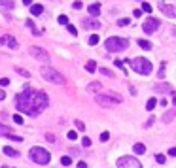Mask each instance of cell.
Wrapping results in <instances>:
<instances>
[{"label": "cell", "instance_id": "1", "mask_svg": "<svg viewBox=\"0 0 176 168\" xmlns=\"http://www.w3.org/2000/svg\"><path fill=\"white\" fill-rule=\"evenodd\" d=\"M15 106H17V110L21 111V113L36 117L49 106V98H48V95H45L44 91H36V89L25 87L23 93H19L17 98H15Z\"/></svg>", "mask_w": 176, "mask_h": 168}, {"label": "cell", "instance_id": "2", "mask_svg": "<svg viewBox=\"0 0 176 168\" xmlns=\"http://www.w3.org/2000/svg\"><path fill=\"white\" fill-rule=\"evenodd\" d=\"M40 74H42V78L45 81H49V83H55V85H65V76L61 74V72H57L55 68H51V66H42L40 68Z\"/></svg>", "mask_w": 176, "mask_h": 168}, {"label": "cell", "instance_id": "3", "mask_svg": "<svg viewBox=\"0 0 176 168\" xmlns=\"http://www.w3.org/2000/svg\"><path fill=\"white\" fill-rule=\"evenodd\" d=\"M127 64H131V68L134 70V72H138L142 76L152 74V70H153L152 63H150L148 59H144V57H134L133 60H127Z\"/></svg>", "mask_w": 176, "mask_h": 168}, {"label": "cell", "instance_id": "4", "mask_svg": "<svg viewBox=\"0 0 176 168\" xmlns=\"http://www.w3.org/2000/svg\"><path fill=\"white\" fill-rule=\"evenodd\" d=\"M29 157H30V161H32V162H36V164H48V162L51 161L49 151H48V149H44V147H40V145L30 147Z\"/></svg>", "mask_w": 176, "mask_h": 168}, {"label": "cell", "instance_id": "5", "mask_svg": "<svg viewBox=\"0 0 176 168\" xmlns=\"http://www.w3.org/2000/svg\"><path fill=\"white\" fill-rule=\"evenodd\" d=\"M106 49L110 53H120V51H125V49L129 47V40L127 38H117V36H112V38H108L106 42Z\"/></svg>", "mask_w": 176, "mask_h": 168}, {"label": "cell", "instance_id": "6", "mask_svg": "<svg viewBox=\"0 0 176 168\" xmlns=\"http://www.w3.org/2000/svg\"><path fill=\"white\" fill-rule=\"evenodd\" d=\"M95 102L100 104V106H104V108H112V106H116V104L121 102V96L116 95V93H106V95H100L99 93V95L95 96Z\"/></svg>", "mask_w": 176, "mask_h": 168}, {"label": "cell", "instance_id": "7", "mask_svg": "<svg viewBox=\"0 0 176 168\" xmlns=\"http://www.w3.org/2000/svg\"><path fill=\"white\" fill-rule=\"evenodd\" d=\"M29 51H30V55H32L36 60H40V63H44V64H49V55H48L45 49L38 47V45H30Z\"/></svg>", "mask_w": 176, "mask_h": 168}, {"label": "cell", "instance_id": "8", "mask_svg": "<svg viewBox=\"0 0 176 168\" xmlns=\"http://www.w3.org/2000/svg\"><path fill=\"white\" fill-rule=\"evenodd\" d=\"M117 168H142V164L138 159H134L131 155H125L121 159H117Z\"/></svg>", "mask_w": 176, "mask_h": 168}, {"label": "cell", "instance_id": "9", "mask_svg": "<svg viewBox=\"0 0 176 168\" xmlns=\"http://www.w3.org/2000/svg\"><path fill=\"white\" fill-rule=\"evenodd\" d=\"M159 25H161V21H159V19L150 17V19H146V23L142 25V28H144V32H146V34H152V32H155V30L159 28Z\"/></svg>", "mask_w": 176, "mask_h": 168}, {"label": "cell", "instance_id": "10", "mask_svg": "<svg viewBox=\"0 0 176 168\" xmlns=\"http://www.w3.org/2000/svg\"><path fill=\"white\" fill-rule=\"evenodd\" d=\"M157 8H159V12L165 13V15H169V17H176V9L172 4H167V2H161V4H157Z\"/></svg>", "mask_w": 176, "mask_h": 168}, {"label": "cell", "instance_id": "11", "mask_svg": "<svg viewBox=\"0 0 176 168\" xmlns=\"http://www.w3.org/2000/svg\"><path fill=\"white\" fill-rule=\"evenodd\" d=\"M81 27L84 28H100V21L99 19H84Z\"/></svg>", "mask_w": 176, "mask_h": 168}, {"label": "cell", "instance_id": "12", "mask_svg": "<svg viewBox=\"0 0 176 168\" xmlns=\"http://www.w3.org/2000/svg\"><path fill=\"white\" fill-rule=\"evenodd\" d=\"M2 42L4 44H8V47H12V49H17V40H15L12 34H6V36L2 38Z\"/></svg>", "mask_w": 176, "mask_h": 168}, {"label": "cell", "instance_id": "13", "mask_svg": "<svg viewBox=\"0 0 176 168\" xmlns=\"http://www.w3.org/2000/svg\"><path fill=\"white\" fill-rule=\"evenodd\" d=\"M87 91H89V93H100V81H93V83H89V85H87V87H85Z\"/></svg>", "mask_w": 176, "mask_h": 168}, {"label": "cell", "instance_id": "14", "mask_svg": "<svg viewBox=\"0 0 176 168\" xmlns=\"http://www.w3.org/2000/svg\"><path fill=\"white\" fill-rule=\"evenodd\" d=\"M87 12H89V15H93V17H97V15L100 13V4H91V6L87 8Z\"/></svg>", "mask_w": 176, "mask_h": 168}, {"label": "cell", "instance_id": "15", "mask_svg": "<svg viewBox=\"0 0 176 168\" xmlns=\"http://www.w3.org/2000/svg\"><path fill=\"white\" fill-rule=\"evenodd\" d=\"M30 12H32V15H42L44 13V6L42 4H32V6H30Z\"/></svg>", "mask_w": 176, "mask_h": 168}, {"label": "cell", "instance_id": "16", "mask_svg": "<svg viewBox=\"0 0 176 168\" xmlns=\"http://www.w3.org/2000/svg\"><path fill=\"white\" fill-rule=\"evenodd\" d=\"M2 151H4V155H8V157H13V159H15V157H19V151H15L13 147H10V145H6Z\"/></svg>", "mask_w": 176, "mask_h": 168}, {"label": "cell", "instance_id": "17", "mask_svg": "<svg viewBox=\"0 0 176 168\" xmlns=\"http://www.w3.org/2000/svg\"><path fill=\"white\" fill-rule=\"evenodd\" d=\"M133 151H134L136 155H144V153H146V145H144V144H134Z\"/></svg>", "mask_w": 176, "mask_h": 168}, {"label": "cell", "instance_id": "18", "mask_svg": "<svg viewBox=\"0 0 176 168\" xmlns=\"http://www.w3.org/2000/svg\"><path fill=\"white\" fill-rule=\"evenodd\" d=\"M85 70H87L89 74L97 72V63H95V60H87V64H85Z\"/></svg>", "mask_w": 176, "mask_h": 168}, {"label": "cell", "instance_id": "19", "mask_svg": "<svg viewBox=\"0 0 176 168\" xmlns=\"http://www.w3.org/2000/svg\"><path fill=\"white\" fill-rule=\"evenodd\" d=\"M25 25H27V27H29L30 30H32V36H40V30L34 27V23L30 21V19H27V23H25Z\"/></svg>", "mask_w": 176, "mask_h": 168}, {"label": "cell", "instance_id": "20", "mask_svg": "<svg viewBox=\"0 0 176 168\" xmlns=\"http://www.w3.org/2000/svg\"><path fill=\"white\" fill-rule=\"evenodd\" d=\"M8 134H12V127L0 123V136H8Z\"/></svg>", "mask_w": 176, "mask_h": 168}, {"label": "cell", "instance_id": "21", "mask_svg": "<svg viewBox=\"0 0 176 168\" xmlns=\"http://www.w3.org/2000/svg\"><path fill=\"white\" fill-rule=\"evenodd\" d=\"M138 45H140L142 49H152V47H153V45L148 42V40H138Z\"/></svg>", "mask_w": 176, "mask_h": 168}, {"label": "cell", "instance_id": "22", "mask_svg": "<svg viewBox=\"0 0 176 168\" xmlns=\"http://www.w3.org/2000/svg\"><path fill=\"white\" fill-rule=\"evenodd\" d=\"M155 106H157V98H150V100H148V104H146V110L152 111Z\"/></svg>", "mask_w": 176, "mask_h": 168}, {"label": "cell", "instance_id": "23", "mask_svg": "<svg viewBox=\"0 0 176 168\" xmlns=\"http://www.w3.org/2000/svg\"><path fill=\"white\" fill-rule=\"evenodd\" d=\"M165 66H167V63H161V66H159V72H157L159 79H165Z\"/></svg>", "mask_w": 176, "mask_h": 168}, {"label": "cell", "instance_id": "24", "mask_svg": "<svg viewBox=\"0 0 176 168\" xmlns=\"http://www.w3.org/2000/svg\"><path fill=\"white\" fill-rule=\"evenodd\" d=\"M74 125H76V130H85V125H84V121L76 119V121H74Z\"/></svg>", "mask_w": 176, "mask_h": 168}, {"label": "cell", "instance_id": "25", "mask_svg": "<svg viewBox=\"0 0 176 168\" xmlns=\"http://www.w3.org/2000/svg\"><path fill=\"white\" fill-rule=\"evenodd\" d=\"M142 12H146V13H152V12H153V8L150 6L148 2H142Z\"/></svg>", "mask_w": 176, "mask_h": 168}, {"label": "cell", "instance_id": "26", "mask_svg": "<svg viewBox=\"0 0 176 168\" xmlns=\"http://www.w3.org/2000/svg\"><path fill=\"white\" fill-rule=\"evenodd\" d=\"M61 164H63V166H68V164H72V157H63V159H61Z\"/></svg>", "mask_w": 176, "mask_h": 168}, {"label": "cell", "instance_id": "27", "mask_svg": "<svg viewBox=\"0 0 176 168\" xmlns=\"http://www.w3.org/2000/svg\"><path fill=\"white\" fill-rule=\"evenodd\" d=\"M0 4H2L4 8H10V9L13 8V0H0Z\"/></svg>", "mask_w": 176, "mask_h": 168}, {"label": "cell", "instance_id": "28", "mask_svg": "<svg viewBox=\"0 0 176 168\" xmlns=\"http://www.w3.org/2000/svg\"><path fill=\"white\" fill-rule=\"evenodd\" d=\"M155 91H170V85L163 83V85H155Z\"/></svg>", "mask_w": 176, "mask_h": 168}, {"label": "cell", "instance_id": "29", "mask_svg": "<svg viewBox=\"0 0 176 168\" xmlns=\"http://www.w3.org/2000/svg\"><path fill=\"white\" fill-rule=\"evenodd\" d=\"M66 28H68V32L72 34V36H76V34H78V32H76V27H74V25H70V23H66Z\"/></svg>", "mask_w": 176, "mask_h": 168}, {"label": "cell", "instance_id": "30", "mask_svg": "<svg viewBox=\"0 0 176 168\" xmlns=\"http://www.w3.org/2000/svg\"><path fill=\"white\" fill-rule=\"evenodd\" d=\"M129 23H131V19H127V17H123V19H120V21H117V25H120V27H127Z\"/></svg>", "mask_w": 176, "mask_h": 168}, {"label": "cell", "instance_id": "31", "mask_svg": "<svg viewBox=\"0 0 176 168\" xmlns=\"http://www.w3.org/2000/svg\"><path fill=\"white\" fill-rule=\"evenodd\" d=\"M99 44V36H97V34H93V36L89 38V45H97Z\"/></svg>", "mask_w": 176, "mask_h": 168}, {"label": "cell", "instance_id": "32", "mask_svg": "<svg viewBox=\"0 0 176 168\" xmlns=\"http://www.w3.org/2000/svg\"><path fill=\"white\" fill-rule=\"evenodd\" d=\"M15 70H17V74L25 76V78H30V72H29V70H23V68H15Z\"/></svg>", "mask_w": 176, "mask_h": 168}, {"label": "cell", "instance_id": "33", "mask_svg": "<svg viewBox=\"0 0 176 168\" xmlns=\"http://www.w3.org/2000/svg\"><path fill=\"white\" fill-rule=\"evenodd\" d=\"M174 113H176V110H170V111H169V113H167V115H165V119H163V121H167V123H169V121H170V119H172V115H174Z\"/></svg>", "mask_w": 176, "mask_h": 168}, {"label": "cell", "instance_id": "34", "mask_svg": "<svg viewBox=\"0 0 176 168\" xmlns=\"http://www.w3.org/2000/svg\"><path fill=\"white\" fill-rule=\"evenodd\" d=\"M155 161H157V162H159V164H163V162H165V161H167V159H165V155H161V153H157V155H155Z\"/></svg>", "mask_w": 176, "mask_h": 168}, {"label": "cell", "instance_id": "35", "mask_svg": "<svg viewBox=\"0 0 176 168\" xmlns=\"http://www.w3.org/2000/svg\"><path fill=\"white\" fill-rule=\"evenodd\" d=\"M81 145H84V147H89V145H91V140L87 138V136H84V138H81Z\"/></svg>", "mask_w": 176, "mask_h": 168}, {"label": "cell", "instance_id": "36", "mask_svg": "<svg viewBox=\"0 0 176 168\" xmlns=\"http://www.w3.org/2000/svg\"><path fill=\"white\" fill-rule=\"evenodd\" d=\"M13 123H17V125H21V123H23V117H21V115H19V113H15V115H13Z\"/></svg>", "mask_w": 176, "mask_h": 168}, {"label": "cell", "instance_id": "37", "mask_svg": "<svg viewBox=\"0 0 176 168\" xmlns=\"http://www.w3.org/2000/svg\"><path fill=\"white\" fill-rule=\"evenodd\" d=\"M72 8H74V9H81V8H84V2H80V0H76V2L72 4Z\"/></svg>", "mask_w": 176, "mask_h": 168}, {"label": "cell", "instance_id": "38", "mask_svg": "<svg viewBox=\"0 0 176 168\" xmlns=\"http://www.w3.org/2000/svg\"><path fill=\"white\" fill-rule=\"evenodd\" d=\"M110 140V132H102L100 134V142H108Z\"/></svg>", "mask_w": 176, "mask_h": 168}, {"label": "cell", "instance_id": "39", "mask_svg": "<svg viewBox=\"0 0 176 168\" xmlns=\"http://www.w3.org/2000/svg\"><path fill=\"white\" fill-rule=\"evenodd\" d=\"M59 23L61 25H66V23H68V17H66V15H59Z\"/></svg>", "mask_w": 176, "mask_h": 168}, {"label": "cell", "instance_id": "40", "mask_svg": "<svg viewBox=\"0 0 176 168\" xmlns=\"http://www.w3.org/2000/svg\"><path fill=\"white\" fill-rule=\"evenodd\" d=\"M45 140H48V142H51V144H55V140H57V138H55L53 134H49V132H48V134H45Z\"/></svg>", "mask_w": 176, "mask_h": 168}, {"label": "cell", "instance_id": "41", "mask_svg": "<svg viewBox=\"0 0 176 168\" xmlns=\"http://www.w3.org/2000/svg\"><path fill=\"white\" fill-rule=\"evenodd\" d=\"M66 136H68V140L72 142V140H76V130H68V134H66Z\"/></svg>", "mask_w": 176, "mask_h": 168}, {"label": "cell", "instance_id": "42", "mask_svg": "<svg viewBox=\"0 0 176 168\" xmlns=\"http://www.w3.org/2000/svg\"><path fill=\"white\" fill-rule=\"evenodd\" d=\"M100 74H104V76H110V78L114 76V72H110V70H106V68H100Z\"/></svg>", "mask_w": 176, "mask_h": 168}, {"label": "cell", "instance_id": "43", "mask_svg": "<svg viewBox=\"0 0 176 168\" xmlns=\"http://www.w3.org/2000/svg\"><path fill=\"white\" fill-rule=\"evenodd\" d=\"M0 85H2V87H6V85H10V79H8V78H2V79H0Z\"/></svg>", "mask_w": 176, "mask_h": 168}, {"label": "cell", "instance_id": "44", "mask_svg": "<svg viewBox=\"0 0 176 168\" xmlns=\"http://www.w3.org/2000/svg\"><path fill=\"white\" fill-rule=\"evenodd\" d=\"M116 66H117L120 70H123V72H125V68H123V63H121V60H116Z\"/></svg>", "mask_w": 176, "mask_h": 168}, {"label": "cell", "instance_id": "45", "mask_svg": "<svg viewBox=\"0 0 176 168\" xmlns=\"http://www.w3.org/2000/svg\"><path fill=\"white\" fill-rule=\"evenodd\" d=\"M169 155H170V157H176V147H170V149H169Z\"/></svg>", "mask_w": 176, "mask_h": 168}, {"label": "cell", "instance_id": "46", "mask_svg": "<svg viewBox=\"0 0 176 168\" xmlns=\"http://www.w3.org/2000/svg\"><path fill=\"white\" fill-rule=\"evenodd\" d=\"M133 15H134V17H140V15H142V9H134Z\"/></svg>", "mask_w": 176, "mask_h": 168}, {"label": "cell", "instance_id": "47", "mask_svg": "<svg viewBox=\"0 0 176 168\" xmlns=\"http://www.w3.org/2000/svg\"><path fill=\"white\" fill-rule=\"evenodd\" d=\"M78 168H87V164H85L84 161H80V162H78Z\"/></svg>", "mask_w": 176, "mask_h": 168}, {"label": "cell", "instance_id": "48", "mask_svg": "<svg viewBox=\"0 0 176 168\" xmlns=\"http://www.w3.org/2000/svg\"><path fill=\"white\" fill-rule=\"evenodd\" d=\"M4 98H6V93H4V91L0 89V100H4Z\"/></svg>", "mask_w": 176, "mask_h": 168}, {"label": "cell", "instance_id": "49", "mask_svg": "<svg viewBox=\"0 0 176 168\" xmlns=\"http://www.w3.org/2000/svg\"><path fill=\"white\" fill-rule=\"evenodd\" d=\"M23 4H25V6H30V4H32V0H23Z\"/></svg>", "mask_w": 176, "mask_h": 168}]
</instances>
